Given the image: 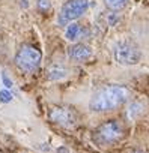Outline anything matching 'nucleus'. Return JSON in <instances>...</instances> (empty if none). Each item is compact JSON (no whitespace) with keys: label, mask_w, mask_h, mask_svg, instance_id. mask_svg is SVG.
Wrapping results in <instances>:
<instances>
[{"label":"nucleus","mask_w":149,"mask_h":153,"mask_svg":"<svg viewBox=\"0 0 149 153\" xmlns=\"http://www.w3.org/2000/svg\"><path fill=\"white\" fill-rule=\"evenodd\" d=\"M88 8H89L88 0H68L59 12L57 17L59 26H68L71 21L80 18L83 14H86Z\"/></svg>","instance_id":"nucleus-5"},{"label":"nucleus","mask_w":149,"mask_h":153,"mask_svg":"<svg viewBox=\"0 0 149 153\" xmlns=\"http://www.w3.org/2000/svg\"><path fill=\"white\" fill-rule=\"evenodd\" d=\"M57 153H69V150H68L65 146H62V147H59V149H57Z\"/></svg>","instance_id":"nucleus-15"},{"label":"nucleus","mask_w":149,"mask_h":153,"mask_svg":"<svg viewBox=\"0 0 149 153\" xmlns=\"http://www.w3.org/2000/svg\"><path fill=\"white\" fill-rule=\"evenodd\" d=\"M42 54L38 48L32 45H23L15 56V65L26 72H33L41 65Z\"/></svg>","instance_id":"nucleus-4"},{"label":"nucleus","mask_w":149,"mask_h":153,"mask_svg":"<svg viewBox=\"0 0 149 153\" xmlns=\"http://www.w3.org/2000/svg\"><path fill=\"white\" fill-rule=\"evenodd\" d=\"M45 76L48 81H59V80H63L68 76V69L63 66H51V68H48Z\"/></svg>","instance_id":"nucleus-8"},{"label":"nucleus","mask_w":149,"mask_h":153,"mask_svg":"<svg viewBox=\"0 0 149 153\" xmlns=\"http://www.w3.org/2000/svg\"><path fill=\"white\" fill-rule=\"evenodd\" d=\"M131 153H145V152H142V150H133Z\"/></svg>","instance_id":"nucleus-16"},{"label":"nucleus","mask_w":149,"mask_h":153,"mask_svg":"<svg viewBox=\"0 0 149 153\" xmlns=\"http://www.w3.org/2000/svg\"><path fill=\"white\" fill-rule=\"evenodd\" d=\"M12 93L9 92V90H0V102L2 104H8V102H11L12 101Z\"/></svg>","instance_id":"nucleus-12"},{"label":"nucleus","mask_w":149,"mask_h":153,"mask_svg":"<svg viewBox=\"0 0 149 153\" xmlns=\"http://www.w3.org/2000/svg\"><path fill=\"white\" fill-rule=\"evenodd\" d=\"M104 3L110 11L118 12V11H122L128 5V0H104Z\"/></svg>","instance_id":"nucleus-10"},{"label":"nucleus","mask_w":149,"mask_h":153,"mask_svg":"<svg viewBox=\"0 0 149 153\" xmlns=\"http://www.w3.org/2000/svg\"><path fill=\"white\" fill-rule=\"evenodd\" d=\"M80 36H82V26L77 24V23H69V26H68L66 30H65V38H66V41L74 42V41H77Z\"/></svg>","instance_id":"nucleus-9"},{"label":"nucleus","mask_w":149,"mask_h":153,"mask_svg":"<svg viewBox=\"0 0 149 153\" xmlns=\"http://www.w3.org/2000/svg\"><path fill=\"white\" fill-rule=\"evenodd\" d=\"M130 95V90L124 86H106L94 93L89 102V108L97 113L112 111L125 104Z\"/></svg>","instance_id":"nucleus-1"},{"label":"nucleus","mask_w":149,"mask_h":153,"mask_svg":"<svg viewBox=\"0 0 149 153\" xmlns=\"http://www.w3.org/2000/svg\"><path fill=\"white\" fill-rule=\"evenodd\" d=\"M68 56L74 62H85V60L92 57V48L89 45H85V44H76V45L69 47Z\"/></svg>","instance_id":"nucleus-7"},{"label":"nucleus","mask_w":149,"mask_h":153,"mask_svg":"<svg viewBox=\"0 0 149 153\" xmlns=\"http://www.w3.org/2000/svg\"><path fill=\"white\" fill-rule=\"evenodd\" d=\"M48 119H50V122L65 126V128H72L77 122L76 113L69 107H53L48 111Z\"/></svg>","instance_id":"nucleus-6"},{"label":"nucleus","mask_w":149,"mask_h":153,"mask_svg":"<svg viewBox=\"0 0 149 153\" xmlns=\"http://www.w3.org/2000/svg\"><path fill=\"white\" fill-rule=\"evenodd\" d=\"M142 113H143V105L139 104V102H133V104L130 105V108H128V117H130L131 120L136 119V117H139Z\"/></svg>","instance_id":"nucleus-11"},{"label":"nucleus","mask_w":149,"mask_h":153,"mask_svg":"<svg viewBox=\"0 0 149 153\" xmlns=\"http://www.w3.org/2000/svg\"><path fill=\"white\" fill-rule=\"evenodd\" d=\"M122 137V125L118 120H107L94 131V140L100 146L116 143Z\"/></svg>","instance_id":"nucleus-3"},{"label":"nucleus","mask_w":149,"mask_h":153,"mask_svg":"<svg viewBox=\"0 0 149 153\" xmlns=\"http://www.w3.org/2000/svg\"><path fill=\"white\" fill-rule=\"evenodd\" d=\"M38 8L41 9V11H48L50 8H51V3H50V0H38Z\"/></svg>","instance_id":"nucleus-14"},{"label":"nucleus","mask_w":149,"mask_h":153,"mask_svg":"<svg viewBox=\"0 0 149 153\" xmlns=\"http://www.w3.org/2000/svg\"><path fill=\"white\" fill-rule=\"evenodd\" d=\"M2 83H3V86H5L6 89H11V87L14 86L12 80L9 78V75L6 74V71H3V72H2Z\"/></svg>","instance_id":"nucleus-13"},{"label":"nucleus","mask_w":149,"mask_h":153,"mask_svg":"<svg viewBox=\"0 0 149 153\" xmlns=\"http://www.w3.org/2000/svg\"><path fill=\"white\" fill-rule=\"evenodd\" d=\"M113 54H115V60L119 65H124V66H133V65H137L142 60L140 48L131 41L118 42Z\"/></svg>","instance_id":"nucleus-2"}]
</instances>
